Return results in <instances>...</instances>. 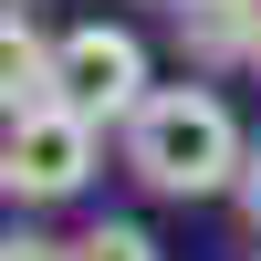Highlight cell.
Returning a JSON list of instances; mask_svg holds the SVG:
<instances>
[{
	"label": "cell",
	"instance_id": "cell-10",
	"mask_svg": "<svg viewBox=\"0 0 261 261\" xmlns=\"http://www.w3.org/2000/svg\"><path fill=\"white\" fill-rule=\"evenodd\" d=\"M251 73H261V53H251Z\"/></svg>",
	"mask_w": 261,
	"mask_h": 261
},
{
	"label": "cell",
	"instance_id": "cell-3",
	"mask_svg": "<svg viewBox=\"0 0 261 261\" xmlns=\"http://www.w3.org/2000/svg\"><path fill=\"white\" fill-rule=\"evenodd\" d=\"M53 94L73 105V115H94V125H125L157 94L146 42L125 32V21H73V32H53Z\"/></svg>",
	"mask_w": 261,
	"mask_h": 261
},
{
	"label": "cell",
	"instance_id": "cell-2",
	"mask_svg": "<svg viewBox=\"0 0 261 261\" xmlns=\"http://www.w3.org/2000/svg\"><path fill=\"white\" fill-rule=\"evenodd\" d=\"M94 157H105V125L53 94V105H32V115L0 125V199L53 209V199H73V188L94 178Z\"/></svg>",
	"mask_w": 261,
	"mask_h": 261
},
{
	"label": "cell",
	"instance_id": "cell-1",
	"mask_svg": "<svg viewBox=\"0 0 261 261\" xmlns=\"http://www.w3.org/2000/svg\"><path fill=\"white\" fill-rule=\"evenodd\" d=\"M115 146H125V178L157 188V199H220L251 167V136H241V115H230L220 84H157L115 125Z\"/></svg>",
	"mask_w": 261,
	"mask_h": 261
},
{
	"label": "cell",
	"instance_id": "cell-9",
	"mask_svg": "<svg viewBox=\"0 0 261 261\" xmlns=\"http://www.w3.org/2000/svg\"><path fill=\"white\" fill-rule=\"evenodd\" d=\"M157 11H178V0H157Z\"/></svg>",
	"mask_w": 261,
	"mask_h": 261
},
{
	"label": "cell",
	"instance_id": "cell-4",
	"mask_svg": "<svg viewBox=\"0 0 261 261\" xmlns=\"http://www.w3.org/2000/svg\"><path fill=\"white\" fill-rule=\"evenodd\" d=\"M53 105V32H42L21 0H0V125Z\"/></svg>",
	"mask_w": 261,
	"mask_h": 261
},
{
	"label": "cell",
	"instance_id": "cell-8",
	"mask_svg": "<svg viewBox=\"0 0 261 261\" xmlns=\"http://www.w3.org/2000/svg\"><path fill=\"white\" fill-rule=\"evenodd\" d=\"M230 199L251 209V230H261V146H251V167H241V188H230Z\"/></svg>",
	"mask_w": 261,
	"mask_h": 261
},
{
	"label": "cell",
	"instance_id": "cell-6",
	"mask_svg": "<svg viewBox=\"0 0 261 261\" xmlns=\"http://www.w3.org/2000/svg\"><path fill=\"white\" fill-rule=\"evenodd\" d=\"M73 261H157V241H146L136 220H94V230L73 241Z\"/></svg>",
	"mask_w": 261,
	"mask_h": 261
},
{
	"label": "cell",
	"instance_id": "cell-11",
	"mask_svg": "<svg viewBox=\"0 0 261 261\" xmlns=\"http://www.w3.org/2000/svg\"><path fill=\"white\" fill-rule=\"evenodd\" d=\"M251 261H261V251H251Z\"/></svg>",
	"mask_w": 261,
	"mask_h": 261
},
{
	"label": "cell",
	"instance_id": "cell-7",
	"mask_svg": "<svg viewBox=\"0 0 261 261\" xmlns=\"http://www.w3.org/2000/svg\"><path fill=\"white\" fill-rule=\"evenodd\" d=\"M0 261H73V241H53V230H0Z\"/></svg>",
	"mask_w": 261,
	"mask_h": 261
},
{
	"label": "cell",
	"instance_id": "cell-5",
	"mask_svg": "<svg viewBox=\"0 0 261 261\" xmlns=\"http://www.w3.org/2000/svg\"><path fill=\"white\" fill-rule=\"evenodd\" d=\"M167 21H178V53H188V63H209V73L261 53V0H178Z\"/></svg>",
	"mask_w": 261,
	"mask_h": 261
}]
</instances>
